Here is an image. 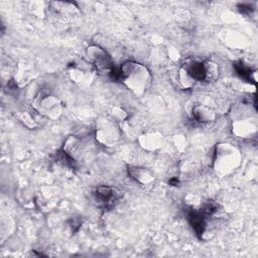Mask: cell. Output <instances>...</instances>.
Returning <instances> with one entry per match:
<instances>
[{"label": "cell", "mask_w": 258, "mask_h": 258, "mask_svg": "<svg viewBox=\"0 0 258 258\" xmlns=\"http://www.w3.org/2000/svg\"><path fill=\"white\" fill-rule=\"evenodd\" d=\"M120 80L133 94L142 96L151 86L152 76L150 71L142 63L128 60L125 61L120 70Z\"/></svg>", "instance_id": "obj_1"}, {"label": "cell", "mask_w": 258, "mask_h": 258, "mask_svg": "<svg viewBox=\"0 0 258 258\" xmlns=\"http://www.w3.org/2000/svg\"><path fill=\"white\" fill-rule=\"evenodd\" d=\"M242 153L238 147L229 142L216 144L213 155V168L220 175L234 172L242 163Z\"/></svg>", "instance_id": "obj_2"}, {"label": "cell", "mask_w": 258, "mask_h": 258, "mask_svg": "<svg viewBox=\"0 0 258 258\" xmlns=\"http://www.w3.org/2000/svg\"><path fill=\"white\" fill-rule=\"evenodd\" d=\"M121 137V130L117 122L111 117H100L96 120L95 138L107 147L115 146Z\"/></svg>", "instance_id": "obj_3"}, {"label": "cell", "mask_w": 258, "mask_h": 258, "mask_svg": "<svg viewBox=\"0 0 258 258\" xmlns=\"http://www.w3.org/2000/svg\"><path fill=\"white\" fill-rule=\"evenodd\" d=\"M32 107L36 113L50 120L59 118L62 113V104L54 95L46 92L39 93L32 102Z\"/></svg>", "instance_id": "obj_4"}, {"label": "cell", "mask_w": 258, "mask_h": 258, "mask_svg": "<svg viewBox=\"0 0 258 258\" xmlns=\"http://www.w3.org/2000/svg\"><path fill=\"white\" fill-rule=\"evenodd\" d=\"M88 62H90L96 70V72L106 74L111 77L115 71L111 56L107 51L98 45H90L86 50Z\"/></svg>", "instance_id": "obj_5"}, {"label": "cell", "mask_w": 258, "mask_h": 258, "mask_svg": "<svg viewBox=\"0 0 258 258\" xmlns=\"http://www.w3.org/2000/svg\"><path fill=\"white\" fill-rule=\"evenodd\" d=\"M95 68L90 62H74L68 68V76L79 86H89L95 78Z\"/></svg>", "instance_id": "obj_6"}, {"label": "cell", "mask_w": 258, "mask_h": 258, "mask_svg": "<svg viewBox=\"0 0 258 258\" xmlns=\"http://www.w3.org/2000/svg\"><path fill=\"white\" fill-rule=\"evenodd\" d=\"M97 205L105 210L113 208L123 197V192L114 186L100 185L94 191Z\"/></svg>", "instance_id": "obj_7"}, {"label": "cell", "mask_w": 258, "mask_h": 258, "mask_svg": "<svg viewBox=\"0 0 258 258\" xmlns=\"http://www.w3.org/2000/svg\"><path fill=\"white\" fill-rule=\"evenodd\" d=\"M233 134L240 138H251L257 133V122L250 117H242L233 121Z\"/></svg>", "instance_id": "obj_8"}, {"label": "cell", "mask_w": 258, "mask_h": 258, "mask_svg": "<svg viewBox=\"0 0 258 258\" xmlns=\"http://www.w3.org/2000/svg\"><path fill=\"white\" fill-rule=\"evenodd\" d=\"M138 142H139V145L144 150L155 151L162 146L164 142V137L160 132L152 130V131H148L141 134L138 137Z\"/></svg>", "instance_id": "obj_9"}, {"label": "cell", "mask_w": 258, "mask_h": 258, "mask_svg": "<svg viewBox=\"0 0 258 258\" xmlns=\"http://www.w3.org/2000/svg\"><path fill=\"white\" fill-rule=\"evenodd\" d=\"M127 172L131 178H133L136 182L147 185L154 181L155 176L151 170L147 167L140 165H127Z\"/></svg>", "instance_id": "obj_10"}, {"label": "cell", "mask_w": 258, "mask_h": 258, "mask_svg": "<svg viewBox=\"0 0 258 258\" xmlns=\"http://www.w3.org/2000/svg\"><path fill=\"white\" fill-rule=\"evenodd\" d=\"M82 152H83V148H82L81 141L76 136H70L63 143L62 153L70 160L72 165L73 163H76L81 158Z\"/></svg>", "instance_id": "obj_11"}, {"label": "cell", "mask_w": 258, "mask_h": 258, "mask_svg": "<svg viewBox=\"0 0 258 258\" xmlns=\"http://www.w3.org/2000/svg\"><path fill=\"white\" fill-rule=\"evenodd\" d=\"M192 117L200 123H210L216 119V112L212 107L200 103L192 107Z\"/></svg>", "instance_id": "obj_12"}, {"label": "cell", "mask_w": 258, "mask_h": 258, "mask_svg": "<svg viewBox=\"0 0 258 258\" xmlns=\"http://www.w3.org/2000/svg\"><path fill=\"white\" fill-rule=\"evenodd\" d=\"M188 221L196 234L203 238L207 232V221L205 215L198 210H192L188 215Z\"/></svg>", "instance_id": "obj_13"}, {"label": "cell", "mask_w": 258, "mask_h": 258, "mask_svg": "<svg viewBox=\"0 0 258 258\" xmlns=\"http://www.w3.org/2000/svg\"><path fill=\"white\" fill-rule=\"evenodd\" d=\"M49 5L55 13L61 16H71L78 12V7L73 2H50Z\"/></svg>", "instance_id": "obj_14"}, {"label": "cell", "mask_w": 258, "mask_h": 258, "mask_svg": "<svg viewBox=\"0 0 258 258\" xmlns=\"http://www.w3.org/2000/svg\"><path fill=\"white\" fill-rule=\"evenodd\" d=\"M219 67L213 60H205V82H214L219 78Z\"/></svg>", "instance_id": "obj_15"}, {"label": "cell", "mask_w": 258, "mask_h": 258, "mask_svg": "<svg viewBox=\"0 0 258 258\" xmlns=\"http://www.w3.org/2000/svg\"><path fill=\"white\" fill-rule=\"evenodd\" d=\"M18 118H19V120L21 121V123H22L25 127H27V128H29V129H34V128H36V127L38 126L37 122L35 121V119L33 118L32 114H31L30 112H27V111L19 112Z\"/></svg>", "instance_id": "obj_16"}, {"label": "cell", "mask_w": 258, "mask_h": 258, "mask_svg": "<svg viewBox=\"0 0 258 258\" xmlns=\"http://www.w3.org/2000/svg\"><path fill=\"white\" fill-rule=\"evenodd\" d=\"M177 78H178L179 84H180L183 88H185V89L191 88V87L196 84V82L192 80V78L187 74V72H186L182 67L178 70Z\"/></svg>", "instance_id": "obj_17"}, {"label": "cell", "mask_w": 258, "mask_h": 258, "mask_svg": "<svg viewBox=\"0 0 258 258\" xmlns=\"http://www.w3.org/2000/svg\"><path fill=\"white\" fill-rule=\"evenodd\" d=\"M28 10L35 16L37 17H43L44 16V10H45V6L43 2L40 1H30L28 2V6H27Z\"/></svg>", "instance_id": "obj_18"}, {"label": "cell", "mask_w": 258, "mask_h": 258, "mask_svg": "<svg viewBox=\"0 0 258 258\" xmlns=\"http://www.w3.org/2000/svg\"><path fill=\"white\" fill-rule=\"evenodd\" d=\"M127 116H128V114H127V112H126L123 108L118 107V106L112 108V111H111V118H113L116 122H117V121H123V120H125V119L127 118Z\"/></svg>", "instance_id": "obj_19"}]
</instances>
